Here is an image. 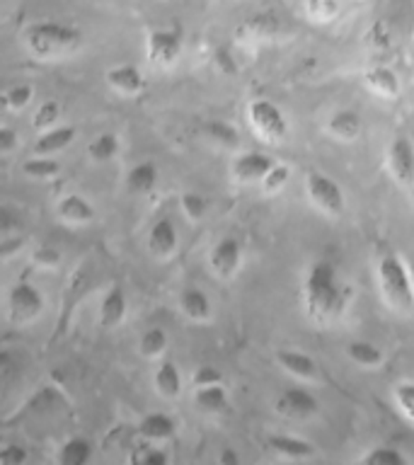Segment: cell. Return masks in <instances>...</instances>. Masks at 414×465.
<instances>
[{
  "label": "cell",
  "mask_w": 414,
  "mask_h": 465,
  "mask_svg": "<svg viewBox=\"0 0 414 465\" xmlns=\"http://www.w3.org/2000/svg\"><path fill=\"white\" fill-rule=\"evenodd\" d=\"M32 97H34V87L27 85V83H17V85L7 87L5 94H3V104L10 112H22L32 102Z\"/></svg>",
  "instance_id": "obj_33"
},
{
  "label": "cell",
  "mask_w": 414,
  "mask_h": 465,
  "mask_svg": "<svg viewBox=\"0 0 414 465\" xmlns=\"http://www.w3.org/2000/svg\"><path fill=\"white\" fill-rule=\"evenodd\" d=\"M213 383H223L221 371L213 369V366H199L194 373V388H199V385H213Z\"/></svg>",
  "instance_id": "obj_42"
},
{
  "label": "cell",
  "mask_w": 414,
  "mask_h": 465,
  "mask_svg": "<svg viewBox=\"0 0 414 465\" xmlns=\"http://www.w3.org/2000/svg\"><path fill=\"white\" fill-rule=\"evenodd\" d=\"M15 145H17V134H15L10 126H3L0 129V153L3 155H10L15 151Z\"/></svg>",
  "instance_id": "obj_44"
},
{
  "label": "cell",
  "mask_w": 414,
  "mask_h": 465,
  "mask_svg": "<svg viewBox=\"0 0 414 465\" xmlns=\"http://www.w3.org/2000/svg\"><path fill=\"white\" fill-rule=\"evenodd\" d=\"M366 87L370 93H376L378 97L392 100L399 94V78L388 65H373L366 71Z\"/></svg>",
  "instance_id": "obj_22"
},
{
  "label": "cell",
  "mask_w": 414,
  "mask_h": 465,
  "mask_svg": "<svg viewBox=\"0 0 414 465\" xmlns=\"http://www.w3.org/2000/svg\"><path fill=\"white\" fill-rule=\"evenodd\" d=\"M56 213L61 221L71 225H85V223H93L94 221V206L87 202L85 196L80 194H65L58 199L56 203Z\"/></svg>",
  "instance_id": "obj_15"
},
{
  "label": "cell",
  "mask_w": 414,
  "mask_h": 465,
  "mask_svg": "<svg viewBox=\"0 0 414 465\" xmlns=\"http://www.w3.org/2000/svg\"><path fill=\"white\" fill-rule=\"evenodd\" d=\"M247 116H250V124L257 131V136L269 143H279L289 136V122L271 100H252L247 107Z\"/></svg>",
  "instance_id": "obj_4"
},
{
  "label": "cell",
  "mask_w": 414,
  "mask_h": 465,
  "mask_svg": "<svg viewBox=\"0 0 414 465\" xmlns=\"http://www.w3.org/2000/svg\"><path fill=\"white\" fill-rule=\"evenodd\" d=\"M361 116L356 114L354 109H337L327 119V131L337 141H354L361 134Z\"/></svg>",
  "instance_id": "obj_21"
},
{
  "label": "cell",
  "mask_w": 414,
  "mask_h": 465,
  "mask_svg": "<svg viewBox=\"0 0 414 465\" xmlns=\"http://www.w3.org/2000/svg\"><path fill=\"white\" fill-rule=\"evenodd\" d=\"M75 138V129L73 126H51V129L42 131L34 143L36 155H58L64 153Z\"/></svg>",
  "instance_id": "obj_20"
},
{
  "label": "cell",
  "mask_w": 414,
  "mask_h": 465,
  "mask_svg": "<svg viewBox=\"0 0 414 465\" xmlns=\"http://www.w3.org/2000/svg\"><path fill=\"white\" fill-rule=\"evenodd\" d=\"M363 463L370 465H407V456L392 446H376L361 458Z\"/></svg>",
  "instance_id": "obj_34"
},
{
  "label": "cell",
  "mask_w": 414,
  "mask_h": 465,
  "mask_svg": "<svg viewBox=\"0 0 414 465\" xmlns=\"http://www.w3.org/2000/svg\"><path fill=\"white\" fill-rule=\"evenodd\" d=\"M267 446L279 456L289 458V460H305V458L315 456V446L305 441L301 436L291 434H271L267 439Z\"/></svg>",
  "instance_id": "obj_19"
},
{
  "label": "cell",
  "mask_w": 414,
  "mask_h": 465,
  "mask_svg": "<svg viewBox=\"0 0 414 465\" xmlns=\"http://www.w3.org/2000/svg\"><path fill=\"white\" fill-rule=\"evenodd\" d=\"M0 460L5 465H20L27 460V450L17 446V443H7L5 449L0 450Z\"/></svg>",
  "instance_id": "obj_43"
},
{
  "label": "cell",
  "mask_w": 414,
  "mask_h": 465,
  "mask_svg": "<svg viewBox=\"0 0 414 465\" xmlns=\"http://www.w3.org/2000/svg\"><path fill=\"white\" fill-rule=\"evenodd\" d=\"M80 39H83V32L65 22H34L22 35L27 51L39 61H56L71 54Z\"/></svg>",
  "instance_id": "obj_2"
},
{
  "label": "cell",
  "mask_w": 414,
  "mask_h": 465,
  "mask_svg": "<svg viewBox=\"0 0 414 465\" xmlns=\"http://www.w3.org/2000/svg\"><path fill=\"white\" fill-rule=\"evenodd\" d=\"M305 15L318 25L332 22L340 15V0H305Z\"/></svg>",
  "instance_id": "obj_32"
},
{
  "label": "cell",
  "mask_w": 414,
  "mask_h": 465,
  "mask_svg": "<svg viewBox=\"0 0 414 465\" xmlns=\"http://www.w3.org/2000/svg\"><path fill=\"white\" fill-rule=\"evenodd\" d=\"M93 458V443L83 436H73L58 449L56 460L61 465H85Z\"/></svg>",
  "instance_id": "obj_26"
},
{
  "label": "cell",
  "mask_w": 414,
  "mask_h": 465,
  "mask_svg": "<svg viewBox=\"0 0 414 465\" xmlns=\"http://www.w3.org/2000/svg\"><path fill=\"white\" fill-rule=\"evenodd\" d=\"M182 54V35L180 29L167 27V29H155L145 39V56L155 65H172Z\"/></svg>",
  "instance_id": "obj_8"
},
{
  "label": "cell",
  "mask_w": 414,
  "mask_h": 465,
  "mask_svg": "<svg viewBox=\"0 0 414 465\" xmlns=\"http://www.w3.org/2000/svg\"><path fill=\"white\" fill-rule=\"evenodd\" d=\"M305 192L310 196V202L327 216H340L341 211H344V192L327 174L308 173V177H305Z\"/></svg>",
  "instance_id": "obj_6"
},
{
  "label": "cell",
  "mask_w": 414,
  "mask_h": 465,
  "mask_svg": "<svg viewBox=\"0 0 414 465\" xmlns=\"http://www.w3.org/2000/svg\"><path fill=\"white\" fill-rule=\"evenodd\" d=\"M218 460H221V465H238L240 456L232 449H223L221 450V456H218Z\"/></svg>",
  "instance_id": "obj_45"
},
{
  "label": "cell",
  "mask_w": 414,
  "mask_h": 465,
  "mask_svg": "<svg viewBox=\"0 0 414 465\" xmlns=\"http://www.w3.org/2000/svg\"><path fill=\"white\" fill-rule=\"evenodd\" d=\"M131 463L136 465H165L167 463V453L160 450L158 446H143L141 450H136L131 456Z\"/></svg>",
  "instance_id": "obj_40"
},
{
  "label": "cell",
  "mask_w": 414,
  "mask_h": 465,
  "mask_svg": "<svg viewBox=\"0 0 414 465\" xmlns=\"http://www.w3.org/2000/svg\"><path fill=\"white\" fill-rule=\"evenodd\" d=\"M180 209L189 221H202L206 216V211H209V199L196 194V192H184L180 196Z\"/></svg>",
  "instance_id": "obj_35"
},
{
  "label": "cell",
  "mask_w": 414,
  "mask_h": 465,
  "mask_svg": "<svg viewBox=\"0 0 414 465\" xmlns=\"http://www.w3.org/2000/svg\"><path fill=\"white\" fill-rule=\"evenodd\" d=\"M155 184H158V167H155V163H151V160L138 163V165L131 167L129 174H126V187H129V192H133V194H148V192L155 189Z\"/></svg>",
  "instance_id": "obj_25"
},
{
  "label": "cell",
  "mask_w": 414,
  "mask_h": 465,
  "mask_svg": "<svg viewBox=\"0 0 414 465\" xmlns=\"http://www.w3.org/2000/svg\"><path fill=\"white\" fill-rule=\"evenodd\" d=\"M203 131H206V136H209L211 141H216V143L225 145V148L238 145V131H235V126H231V124L209 122L203 126Z\"/></svg>",
  "instance_id": "obj_37"
},
{
  "label": "cell",
  "mask_w": 414,
  "mask_h": 465,
  "mask_svg": "<svg viewBox=\"0 0 414 465\" xmlns=\"http://www.w3.org/2000/svg\"><path fill=\"white\" fill-rule=\"evenodd\" d=\"M301 296H303L305 312L320 325H327L344 315L351 303L354 289H351V283L341 282L334 264H330L327 260H318L308 267Z\"/></svg>",
  "instance_id": "obj_1"
},
{
  "label": "cell",
  "mask_w": 414,
  "mask_h": 465,
  "mask_svg": "<svg viewBox=\"0 0 414 465\" xmlns=\"http://www.w3.org/2000/svg\"><path fill=\"white\" fill-rule=\"evenodd\" d=\"M409 276H412V289H414V264H409Z\"/></svg>",
  "instance_id": "obj_46"
},
{
  "label": "cell",
  "mask_w": 414,
  "mask_h": 465,
  "mask_svg": "<svg viewBox=\"0 0 414 465\" xmlns=\"http://www.w3.org/2000/svg\"><path fill=\"white\" fill-rule=\"evenodd\" d=\"M123 318H126V293H123L119 286H112V289L102 296L97 322H100V327H104V330H114L116 325H122Z\"/></svg>",
  "instance_id": "obj_17"
},
{
  "label": "cell",
  "mask_w": 414,
  "mask_h": 465,
  "mask_svg": "<svg viewBox=\"0 0 414 465\" xmlns=\"http://www.w3.org/2000/svg\"><path fill=\"white\" fill-rule=\"evenodd\" d=\"M274 167V160L264 155L260 151L240 153L235 155L231 163V174L242 184H250V182H261L267 177V173Z\"/></svg>",
  "instance_id": "obj_11"
},
{
  "label": "cell",
  "mask_w": 414,
  "mask_h": 465,
  "mask_svg": "<svg viewBox=\"0 0 414 465\" xmlns=\"http://www.w3.org/2000/svg\"><path fill=\"white\" fill-rule=\"evenodd\" d=\"M347 356L356 363V366H361V369H376V366L383 363V351H380L376 344H370V341L363 340L349 341Z\"/></svg>",
  "instance_id": "obj_27"
},
{
  "label": "cell",
  "mask_w": 414,
  "mask_h": 465,
  "mask_svg": "<svg viewBox=\"0 0 414 465\" xmlns=\"http://www.w3.org/2000/svg\"><path fill=\"white\" fill-rule=\"evenodd\" d=\"M291 177V170L289 165H281V163H274V167L269 170L267 177L260 182L261 189L267 192V194H274V192H279V189H283V184L289 182Z\"/></svg>",
  "instance_id": "obj_39"
},
{
  "label": "cell",
  "mask_w": 414,
  "mask_h": 465,
  "mask_svg": "<svg viewBox=\"0 0 414 465\" xmlns=\"http://www.w3.org/2000/svg\"><path fill=\"white\" fill-rule=\"evenodd\" d=\"M378 286L380 296L392 311L412 312L414 311V289L409 264L399 260L395 252H383L378 257Z\"/></svg>",
  "instance_id": "obj_3"
},
{
  "label": "cell",
  "mask_w": 414,
  "mask_h": 465,
  "mask_svg": "<svg viewBox=\"0 0 414 465\" xmlns=\"http://www.w3.org/2000/svg\"><path fill=\"white\" fill-rule=\"evenodd\" d=\"M388 173L402 187H414V143L407 136H395L385 158Z\"/></svg>",
  "instance_id": "obj_7"
},
{
  "label": "cell",
  "mask_w": 414,
  "mask_h": 465,
  "mask_svg": "<svg viewBox=\"0 0 414 465\" xmlns=\"http://www.w3.org/2000/svg\"><path fill=\"white\" fill-rule=\"evenodd\" d=\"M32 262H34L36 267L39 269H56L58 264H61V252H58L56 247H49V245H44V247H36L34 254H32Z\"/></svg>",
  "instance_id": "obj_41"
},
{
  "label": "cell",
  "mask_w": 414,
  "mask_h": 465,
  "mask_svg": "<svg viewBox=\"0 0 414 465\" xmlns=\"http://www.w3.org/2000/svg\"><path fill=\"white\" fill-rule=\"evenodd\" d=\"M274 359L286 373H291L298 381H315L318 378V361L301 349H279Z\"/></svg>",
  "instance_id": "obj_13"
},
{
  "label": "cell",
  "mask_w": 414,
  "mask_h": 465,
  "mask_svg": "<svg viewBox=\"0 0 414 465\" xmlns=\"http://www.w3.org/2000/svg\"><path fill=\"white\" fill-rule=\"evenodd\" d=\"M153 385H155V391L167 400L180 398L182 392V373L177 369V363L174 361H163L155 369V376H153Z\"/></svg>",
  "instance_id": "obj_24"
},
{
  "label": "cell",
  "mask_w": 414,
  "mask_h": 465,
  "mask_svg": "<svg viewBox=\"0 0 414 465\" xmlns=\"http://www.w3.org/2000/svg\"><path fill=\"white\" fill-rule=\"evenodd\" d=\"M392 398H395V405H398L399 414H402V417H405L409 424H414V383L412 381L395 385Z\"/></svg>",
  "instance_id": "obj_36"
},
{
  "label": "cell",
  "mask_w": 414,
  "mask_h": 465,
  "mask_svg": "<svg viewBox=\"0 0 414 465\" xmlns=\"http://www.w3.org/2000/svg\"><path fill=\"white\" fill-rule=\"evenodd\" d=\"M22 173L32 180H54L61 173V163L51 155H36L22 163Z\"/></svg>",
  "instance_id": "obj_28"
},
{
  "label": "cell",
  "mask_w": 414,
  "mask_h": 465,
  "mask_svg": "<svg viewBox=\"0 0 414 465\" xmlns=\"http://www.w3.org/2000/svg\"><path fill=\"white\" fill-rule=\"evenodd\" d=\"M274 32H276L274 17H261V15L250 17V20H245L238 27V36H242V39H267V36H271Z\"/></svg>",
  "instance_id": "obj_30"
},
{
  "label": "cell",
  "mask_w": 414,
  "mask_h": 465,
  "mask_svg": "<svg viewBox=\"0 0 414 465\" xmlns=\"http://www.w3.org/2000/svg\"><path fill=\"white\" fill-rule=\"evenodd\" d=\"M177 305H180L182 315L192 320V322H209L211 312H213L211 298L202 289H196V286L182 289L180 298H177Z\"/></svg>",
  "instance_id": "obj_16"
},
{
  "label": "cell",
  "mask_w": 414,
  "mask_h": 465,
  "mask_svg": "<svg viewBox=\"0 0 414 465\" xmlns=\"http://www.w3.org/2000/svg\"><path fill=\"white\" fill-rule=\"evenodd\" d=\"M320 402L310 391L305 388H286L276 398V412L293 417V420H308L312 414H318Z\"/></svg>",
  "instance_id": "obj_10"
},
{
  "label": "cell",
  "mask_w": 414,
  "mask_h": 465,
  "mask_svg": "<svg viewBox=\"0 0 414 465\" xmlns=\"http://www.w3.org/2000/svg\"><path fill=\"white\" fill-rule=\"evenodd\" d=\"M104 80H107V85L112 87L116 94H123V97H133V94H141L145 90L143 73H141V68H136V65L131 64L109 68Z\"/></svg>",
  "instance_id": "obj_12"
},
{
  "label": "cell",
  "mask_w": 414,
  "mask_h": 465,
  "mask_svg": "<svg viewBox=\"0 0 414 465\" xmlns=\"http://www.w3.org/2000/svg\"><path fill=\"white\" fill-rule=\"evenodd\" d=\"M138 349H141V354H143L145 359H158V356L167 349L165 330H160V327L145 330V332L141 334V340H138Z\"/></svg>",
  "instance_id": "obj_31"
},
{
  "label": "cell",
  "mask_w": 414,
  "mask_h": 465,
  "mask_svg": "<svg viewBox=\"0 0 414 465\" xmlns=\"http://www.w3.org/2000/svg\"><path fill=\"white\" fill-rule=\"evenodd\" d=\"M58 114H61V107H58V102H54V100L44 102V104H39V109H36L34 119H32V126H34L36 131L51 129V126H56Z\"/></svg>",
  "instance_id": "obj_38"
},
{
  "label": "cell",
  "mask_w": 414,
  "mask_h": 465,
  "mask_svg": "<svg viewBox=\"0 0 414 465\" xmlns=\"http://www.w3.org/2000/svg\"><path fill=\"white\" fill-rule=\"evenodd\" d=\"M240 262H242V247L231 235H225V238H221L216 245L211 247L209 267L218 279H232V276L238 274Z\"/></svg>",
  "instance_id": "obj_9"
},
{
  "label": "cell",
  "mask_w": 414,
  "mask_h": 465,
  "mask_svg": "<svg viewBox=\"0 0 414 465\" xmlns=\"http://www.w3.org/2000/svg\"><path fill=\"white\" fill-rule=\"evenodd\" d=\"M177 242H180L177 228H174L170 218H160V221L153 223L151 232H148V250H151L153 257L165 260V257H170L177 250Z\"/></svg>",
  "instance_id": "obj_14"
},
{
  "label": "cell",
  "mask_w": 414,
  "mask_h": 465,
  "mask_svg": "<svg viewBox=\"0 0 414 465\" xmlns=\"http://www.w3.org/2000/svg\"><path fill=\"white\" fill-rule=\"evenodd\" d=\"M194 405L206 414H223L228 412V391L223 388V383L213 385H199L194 391Z\"/></svg>",
  "instance_id": "obj_23"
},
{
  "label": "cell",
  "mask_w": 414,
  "mask_h": 465,
  "mask_svg": "<svg viewBox=\"0 0 414 465\" xmlns=\"http://www.w3.org/2000/svg\"><path fill=\"white\" fill-rule=\"evenodd\" d=\"M44 312V296L34 283L17 282L7 293V318L13 325L34 322Z\"/></svg>",
  "instance_id": "obj_5"
},
{
  "label": "cell",
  "mask_w": 414,
  "mask_h": 465,
  "mask_svg": "<svg viewBox=\"0 0 414 465\" xmlns=\"http://www.w3.org/2000/svg\"><path fill=\"white\" fill-rule=\"evenodd\" d=\"M119 138L114 136V134H100L97 138H93L90 141V145H87V155L94 160V163H109V160H114L116 155H119Z\"/></svg>",
  "instance_id": "obj_29"
},
{
  "label": "cell",
  "mask_w": 414,
  "mask_h": 465,
  "mask_svg": "<svg viewBox=\"0 0 414 465\" xmlns=\"http://www.w3.org/2000/svg\"><path fill=\"white\" fill-rule=\"evenodd\" d=\"M174 431H177V421L165 412H151L138 421V434L151 443L170 441L174 436Z\"/></svg>",
  "instance_id": "obj_18"
}]
</instances>
